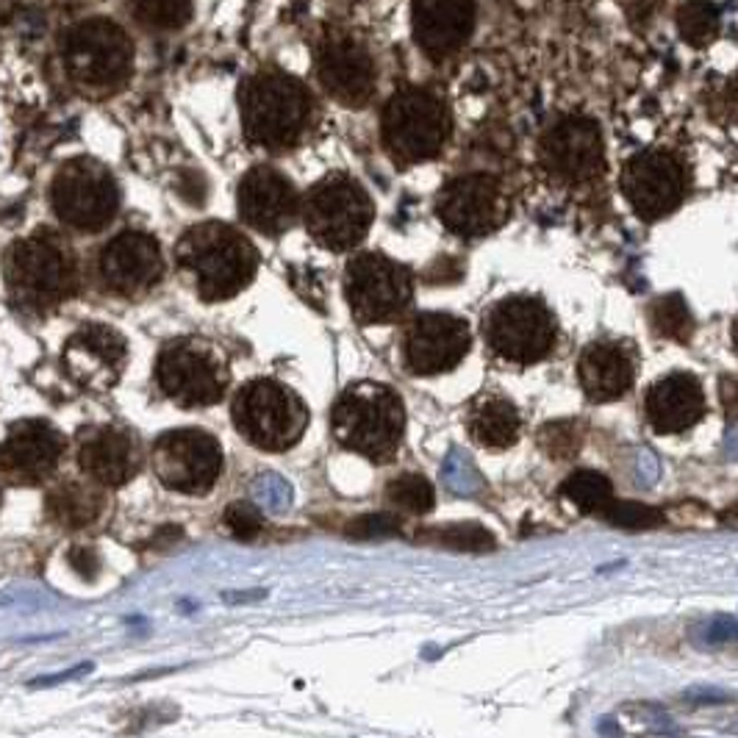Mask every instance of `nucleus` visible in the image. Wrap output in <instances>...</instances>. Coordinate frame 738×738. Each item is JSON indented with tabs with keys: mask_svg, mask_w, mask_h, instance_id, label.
I'll list each match as a JSON object with an SVG mask.
<instances>
[{
	"mask_svg": "<svg viewBox=\"0 0 738 738\" xmlns=\"http://www.w3.org/2000/svg\"><path fill=\"white\" fill-rule=\"evenodd\" d=\"M331 430L350 453L372 464H389L405 436V405L392 387L378 381L350 383L336 397Z\"/></svg>",
	"mask_w": 738,
	"mask_h": 738,
	"instance_id": "nucleus-4",
	"label": "nucleus"
},
{
	"mask_svg": "<svg viewBox=\"0 0 738 738\" xmlns=\"http://www.w3.org/2000/svg\"><path fill=\"white\" fill-rule=\"evenodd\" d=\"M733 730H738V722H736V725H733Z\"/></svg>",
	"mask_w": 738,
	"mask_h": 738,
	"instance_id": "nucleus-45",
	"label": "nucleus"
},
{
	"mask_svg": "<svg viewBox=\"0 0 738 738\" xmlns=\"http://www.w3.org/2000/svg\"><path fill=\"white\" fill-rule=\"evenodd\" d=\"M561 495H564L566 500L575 503L580 511L600 514V517L606 514V508L616 500V497H613L611 481H608L606 475H600V472L591 470H580L575 472V475L566 477V481L561 483Z\"/></svg>",
	"mask_w": 738,
	"mask_h": 738,
	"instance_id": "nucleus-29",
	"label": "nucleus"
},
{
	"mask_svg": "<svg viewBox=\"0 0 738 738\" xmlns=\"http://www.w3.org/2000/svg\"><path fill=\"white\" fill-rule=\"evenodd\" d=\"M353 539H378V537H394L400 533V522L392 514H369V517L356 519L347 528Z\"/></svg>",
	"mask_w": 738,
	"mask_h": 738,
	"instance_id": "nucleus-38",
	"label": "nucleus"
},
{
	"mask_svg": "<svg viewBox=\"0 0 738 738\" xmlns=\"http://www.w3.org/2000/svg\"><path fill=\"white\" fill-rule=\"evenodd\" d=\"M145 464L139 436L123 425H92L78 434V466L103 488L126 486Z\"/></svg>",
	"mask_w": 738,
	"mask_h": 738,
	"instance_id": "nucleus-22",
	"label": "nucleus"
},
{
	"mask_svg": "<svg viewBox=\"0 0 738 738\" xmlns=\"http://www.w3.org/2000/svg\"><path fill=\"white\" fill-rule=\"evenodd\" d=\"M300 195L295 184L275 168H253L242 175L237 189V211L244 226L264 237H280L300 215Z\"/></svg>",
	"mask_w": 738,
	"mask_h": 738,
	"instance_id": "nucleus-21",
	"label": "nucleus"
},
{
	"mask_svg": "<svg viewBox=\"0 0 738 738\" xmlns=\"http://www.w3.org/2000/svg\"><path fill=\"white\" fill-rule=\"evenodd\" d=\"M67 439L48 419H20L0 441V475L14 486H39L59 470Z\"/></svg>",
	"mask_w": 738,
	"mask_h": 738,
	"instance_id": "nucleus-16",
	"label": "nucleus"
},
{
	"mask_svg": "<svg viewBox=\"0 0 738 738\" xmlns=\"http://www.w3.org/2000/svg\"><path fill=\"white\" fill-rule=\"evenodd\" d=\"M3 278L14 309L43 316L78 292V258L59 233L36 231L9 247Z\"/></svg>",
	"mask_w": 738,
	"mask_h": 738,
	"instance_id": "nucleus-2",
	"label": "nucleus"
},
{
	"mask_svg": "<svg viewBox=\"0 0 738 738\" xmlns=\"http://www.w3.org/2000/svg\"><path fill=\"white\" fill-rule=\"evenodd\" d=\"M580 441H584V430L578 423H550L544 425L542 434H539V445L544 447V453L555 461H569L578 456Z\"/></svg>",
	"mask_w": 738,
	"mask_h": 738,
	"instance_id": "nucleus-34",
	"label": "nucleus"
},
{
	"mask_svg": "<svg viewBox=\"0 0 738 738\" xmlns=\"http://www.w3.org/2000/svg\"><path fill=\"white\" fill-rule=\"evenodd\" d=\"M45 511L56 524L67 530H84L101 522L108 514V495L101 483L65 481L48 492Z\"/></svg>",
	"mask_w": 738,
	"mask_h": 738,
	"instance_id": "nucleus-27",
	"label": "nucleus"
},
{
	"mask_svg": "<svg viewBox=\"0 0 738 738\" xmlns=\"http://www.w3.org/2000/svg\"><path fill=\"white\" fill-rule=\"evenodd\" d=\"M658 3H661V0H625V12L631 14L636 23H642V20L653 18Z\"/></svg>",
	"mask_w": 738,
	"mask_h": 738,
	"instance_id": "nucleus-41",
	"label": "nucleus"
},
{
	"mask_svg": "<svg viewBox=\"0 0 738 738\" xmlns=\"http://www.w3.org/2000/svg\"><path fill=\"white\" fill-rule=\"evenodd\" d=\"M383 495H387V503L392 508L403 514H417V517L434 511L436 503L434 483L419 472H403V475L392 477Z\"/></svg>",
	"mask_w": 738,
	"mask_h": 738,
	"instance_id": "nucleus-30",
	"label": "nucleus"
},
{
	"mask_svg": "<svg viewBox=\"0 0 738 738\" xmlns=\"http://www.w3.org/2000/svg\"><path fill=\"white\" fill-rule=\"evenodd\" d=\"M722 408L730 419H738V378H725L719 387Z\"/></svg>",
	"mask_w": 738,
	"mask_h": 738,
	"instance_id": "nucleus-40",
	"label": "nucleus"
},
{
	"mask_svg": "<svg viewBox=\"0 0 738 738\" xmlns=\"http://www.w3.org/2000/svg\"><path fill=\"white\" fill-rule=\"evenodd\" d=\"M128 12L150 31H178L189 23L192 0H126Z\"/></svg>",
	"mask_w": 738,
	"mask_h": 738,
	"instance_id": "nucleus-33",
	"label": "nucleus"
},
{
	"mask_svg": "<svg viewBox=\"0 0 738 738\" xmlns=\"http://www.w3.org/2000/svg\"><path fill=\"white\" fill-rule=\"evenodd\" d=\"M0 503H3V486H0Z\"/></svg>",
	"mask_w": 738,
	"mask_h": 738,
	"instance_id": "nucleus-44",
	"label": "nucleus"
},
{
	"mask_svg": "<svg viewBox=\"0 0 738 738\" xmlns=\"http://www.w3.org/2000/svg\"><path fill=\"white\" fill-rule=\"evenodd\" d=\"M239 114L247 142L262 150H289L309 131L314 97L300 78L267 67L244 78Z\"/></svg>",
	"mask_w": 738,
	"mask_h": 738,
	"instance_id": "nucleus-3",
	"label": "nucleus"
},
{
	"mask_svg": "<svg viewBox=\"0 0 738 738\" xmlns=\"http://www.w3.org/2000/svg\"><path fill=\"white\" fill-rule=\"evenodd\" d=\"M305 231L327 251H350L361 242L376 220L369 192L350 175H327L316 181L300 203Z\"/></svg>",
	"mask_w": 738,
	"mask_h": 738,
	"instance_id": "nucleus-8",
	"label": "nucleus"
},
{
	"mask_svg": "<svg viewBox=\"0 0 738 738\" xmlns=\"http://www.w3.org/2000/svg\"><path fill=\"white\" fill-rule=\"evenodd\" d=\"M602 519H608L611 524H620V528H658L664 522L661 511H655V508L642 506V503H620L613 500L611 506L606 508Z\"/></svg>",
	"mask_w": 738,
	"mask_h": 738,
	"instance_id": "nucleus-36",
	"label": "nucleus"
},
{
	"mask_svg": "<svg viewBox=\"0 0 738 738\" xmlns=\"http://www.w3.org/2000/svg\"><path fill=\"white\" fill-rule=\"evenodd\" d=\"M345 298L361 325L394 322L414 300V275L383 253H358L345 269Z\"/></svg>",
	"mask_w": 738,
	"mask_h": 738,
	"instance_id": "nucleus-12",
	"label": "nucleus"
},
{
	"mask_svg": "<svg viewBox=\"0 0 738 738\" xmlns=\"http://www.w3.org/2000/svg\"><path fill=\"white\" fill-rule=\"evenodd\" d=\"M705 642L708 644L738 642V622L730 620V616H716V620L705 627Z\"/></svg>",
	"mask_w": 738,
	"mask_h": 738,
	"instance_id": "nucleus-39",
	"label": "nucleus"
},
{
	"mask_svg": "<svg viewBox=\"0 0 738 738\" xmlns=\"http://www.w3.org/2000/svg\"><path fill=\"white\" fill-rule=\"evenodd\" d=\"M472 347L470 322L456 314H417L403 336V364L412 376L430 378L450 372Z\"/></svg>",
	"mask_w": 738,
	"mask_h": 738,
	"instance_id": "nucleus-14",
	"label": "nucleus"
},
{
	"mask_svg": "<svg viewBox=\"0 0 738 738\" xmlns=\"http://www.w3.org/2000/svg\"><path fill=\"white\" fill-rule=\"evenodd\" d=\"M542 161L550 173L572 184L595 178L606 164L602 134L595 119L580 114L558 119L542 139Z\"/></svg>",
	"mask_w": 738,
	"mask_h": 738,
	"instance_id": "nucleus-23",
	"label": "nucleus"
},
{
	"mask_svg": "<svg viewBox=\"0 0 738 738\" xmlns=\"http://www.w3.org/2000/svg\"><path fill=\"white\" fill-rule=\"evenodd\" d=\"M722 12L714 0H685L678 12V28L689 45H703L714 43L716 34H719Z\"/></svg>",
	"mask_w": 738,
	"mask_h": 738,
	"instance_id": "nucleus-32",
	"label": "nucleus"
},
{
	"mask_svg": "<svg viewBox=\"0 0 738 738\" xmlns=\"http://www.w3.org/2000/svg\"><path fill=\"white\" fill-rule=\"evenodd\" d=\"M691 700H694V703H727L730 696H727L725 691L708 689V691H691Z\"/></svg>",
	"mask_w": 738,
	"mask_h": 738,
	"instance_id": "nucleus-42",
	"label": "nucleus"
},
{
	"mask_svg": "<svg viewBox=\"0 0 738 738\" xmlns=\"http://www.w3.org/2000/svg\"><path fill=\"white\" fill-rule=\"evenodd\" d=\"M414 39L430 59H447L475 31V0H414Z\"/></svg>",
	"mask_w": 738,
	"mask_h": 738,
	"instance_id": "nucleus-24",
	"label": "nucleus"
},
{
	"mask_svg": "<svg viewBox=\"0 0 738 738\" xmlns=\"http://www.w3.org/2000/svg\"><path fill=\"white\" fill-rule=\"evenodd\" d=\"M61 65L70 84L90 95H112L134 72V43L126 28L108 18H90L61 36Z\"/></svg>",
	"mask_w": 738,
	"mask_h": 738,
	"instance_id": "nucleus-5",
	"label": "nucleus"
},
{
	"mask_svg": "<svg viewBox=\"0 0 738 738\" xmlns=\"http://www.w3.org/2000/svg\"><path fill=\"white\" fill-rule=\"evenodd\" d=\"M150 464L170 492L203 497L222 475V447L209 430L175 428L153 441Z\"/></svg>",
	"mask_w": 738,
	"mask_h": 738,
	"instance_id": "nucleus-13",
	"label": "nucleus"
},
{
	"mask_svg": "<svg viewBox=\"0 0 738 738\" xmlns=\"http://www.w3.org/2000/svg\"><path fill=\"white\" fill-rule=\"evenodd\" d=\"M155 383L181 408H209L220 403L231 383V369L217 345L200 336L168 342L155 358Z\"/></svg>",
	"mask_w": 738,
	"mask_h": 738,
	"instance_id": "nucleus-7",
	"label": "nucleus"
},
{
	"mask_svg": "<svg viewBox=\"0 0 738 738\" xmlns=\"http://www.w3.org/2000/svg\"><path fill=\"white\" fill-rule=\"evenodd\" d=\"M470 436L486 450H508L519 441L522 417L517 405L500 394H483L470 408Z\"/></svg>",
	"mask_w": 738,
	"mask_h": 738,
	"instance_id": "nucleus-28",
	"label": "nucleus"
},
{
	"mask_svg": "<svg viewBox=\"0 0 738 738\" xmlns=\"http://www.w3.org/2000/svg\"><path fill=\"white\" fill-rule=\"evenodd\" d=\"M453 119L445 101L430 90L408 87L389 97L381 117V137L397 164H419L441 153Z\"/></svg>",
	"mask_w": 738,
	"mask_h": 738,
	"instance_id": "nucleus-9",
	"label": "nucleus"
},
{
	"mask_svg": "<svg viewBox=\"0 0 738 738\" xmlns=\"http://www.w3.org/2000/svg\"><path fill=\"white\" fill-rule=\"evenodd\" d=\"M622 189L633 211L653 222L672 215L685 195V173L667 150H644L625 164Z\"/></svg>",
	"mask_w": 738,
	"mask_h": 738,
	"instance_id": "nucleus-17",
	"label": "nucleus"
},
{
	"mask_svg": "<svg viewBox=\"0 0 738 738\" xmlns=\"http://www.w3.org/2000/svg\"><path fill=\"white\" fill-rule=\"evenodd\" d=\"M97 275L117 298H139L164 275V256L155 237L145 231H123L97 256Z\"/></svg>",
	"mask_w": 738,
	"mask_h": 738,
	"instance_id": "nucleus-19",
	"label": "nucleus"
},
{
	"mask_svg": "<svg viewBox=\"0 0 738 738\" xmlns=\"http://www.w3.org/2000/svg\"><path fill=\"white\" fill-rule=\"evenodd\" d=\"M733 342H736V347H738V320L733 322Z\"/></svg>",
	"mask_w": 738,
	"mask_h": 738,
	"instance_id": "nucleus-43",
	"label": "nucleus"
},
{
	"mask_svg": "<svg viewBox=\"0 0 738 738\" xmlns=\"http://www.w3.org/2000/svg\"><path fill=\"white\" fill-rule=\"evenodd\" d=\"M126 361V336L114 327L101 325V322L78 327L61 350V364H65L70 381H76L81 389H90V392L112 389L123 376Z\"/></svg>",
	"mask_w": 738,
	"mask_h": 738,
	"instance_id": "nucleus-20",
	"label": "nucleus"
},
{
	"mask_svg": "<svg viewBox=\"0 0 738 738\" xmlns=\"http://www.w3.org/2000/svg\"><path fill=\"white\" fill-rule=\"evenodd\" d=\"M436 215L456 237H486L508 217V197L492 175H461L439 192Z\"/></svg>",
	"mask_w": 738,
	"mask_h": 738,
	"instance_id": "nucleus-15",
	"label": "nucleus"
},
{
	"mask_svg": "<svg viewBox=\"0 0 738 738\" xmlns=\"http://www.w3.org/2000/svg\"><path fill=\"white\" fill-rule=\"evenodd\" d=\"M578 381L591 403L625 397L636 381V353L627 342H591L578 361Z\"/></svg>",
	"mask_w": 738,
	"mask_h": 738,
	"instance_id": "nucleus-26",
	"label": "nucleus"
},
{
	"mask_svg": "<svg viewBox=\"0 0 738 738\" xmlns=\"http://www.w3.org/2000/svg\"><path fill=\"white\" fill-rule=\"evenodd\" d=\"M705 408L703 383L689 372H672L644 394V414L655 434H683L705 417Z\"/></svg>",
	"mask_w": 738,
	"mask_h": 738,
	"instance_id": "nucleus-25",
	"label": "nucleus"
},
{
	"mask_svg": "<svg viewBox=\"0 0 738 738\" xmlns=\"http://www.w3.org/2000/svg\"><path fill=\"white\" fill-rule=\"evenodd\" d=\"M423 537L436 539V542L445 544V547L472 550V553H486V550L495 547V537H492L486 528H481V524H470V522L430 530V533H423Z\"/></svg>",
	"mask_w": 738,
	"mask_h": 738,
	"instance_id": "nucleus-35",
	"label": "nucleus"
},
{
	"mask_svg": "<svg viewBox=\"0 0 738 738\" xmlns=\"http://www.w3.org/2000/svg\"><path fill=\"white\" fill-rule=\"evenodd\" d=\"M231 417L239 434L253 447L267 453H284L303 439L311 414L295 389L273 378H256L237 392Z\"/></svg>",
	"mask_w": 738,
	"mask_h": 738,
	"instance_id": "nucleus-6",
	"label": "nucleus"
},
{
	"mask_svg": "<svg viewBox=\"0 0 738 738\" xmlns=\"http://www.w3.org/2000/svg\"><path fill=\"white\" fill-rule=\"evenodd\" d=\"M54 211L78 233H97L112 226L119 211V184L97 159L78 155L61 164L50 186Z\"/></svg>",
	"mask_w": 738,
	"mask_h": 738,
	"instance_id": "nucleus-10",
	"label": "nucleus"
},
{
	"mask_svg": "<svg viewBox=\"0 0 738 738\" xmlns=\"http://www.w3.org/2000/svg\"><path fill=\"white\" fill-rule=\"evenodd\" d=\"M316 78L325 92L342 106L358 108L376 95V61L350 34H327L316 45Z\"/></svg>",
	"mask_w": 738,
	"mask_h": 738,
	"instance_id": "nucleus-18",
	"label": "nucleus"
},
{
	"mask_svg": "<svg viewBox=\"0 0 738 738\" xmlns=\"http://www.w3.org/2000/svg\"><path fill=\"white\" fill-rule=\"evenodd\" d=\"M226 524L233 537L251 542L253 537H258V530H262V514L251 503H233L226 511Z\"/></svg>",
	"mask_w": 738,
	"mask_h": 738,
	"instance_id": "nucleus-37",
	"label": "nucleus"
},
{
	"mask_svg": "<svg viewBox=\"0 0 738 738\" xmlns=\"http://www.w3.org/2000/svg\"><path fill=\"white\" fill-rule=\"evenodd\" d=\"M483 336L503 361L539 364L558 345V322L544 300L514 295L488 309Z\"/></svg>",
	"mask_w": 738,
	"mask_h": 738,
	"instance_id": "nucleus-11",
	"label": "nucleus"
},
{
	"mask_svg": "<svg viewBox=\"0 0 738 738\" xmlns=\"http://www.w3.org/2000/svg\"><path fill=\"white\" fill-rule=\"evenodd\" d=\"M649 322H653L655 334L661 336V339H672V342H689L691 334H694V316H691L689 303L683 300V295H664L653 303L649 309Z\"/></svg>",
	"mask_w": 738,
	"mask_h": 738,
	"instance_id": "nucleus-31",
	"label": "nucleus"
},
{
	"mask_svg": "<svg viewBox=\"0 0 738 738\" xmlns=\"http://www.w3.org/2000/svg\"><path fill=\"white\" fill-rule=\"evenodd\" d=\"M175 264L206 303L237 298L258 273V251L251 239L228 222H197L181 233Z\"/></svg>",
	"mask_w": 738,
	"mask_h": 738,
	"instance_id": "nucleus-1",
	"label": "nucleus"
}]
</instances>
